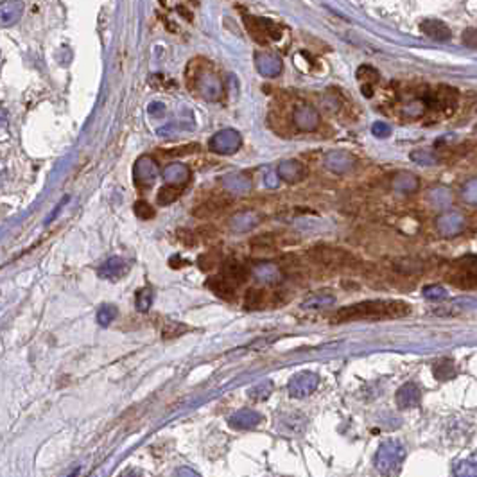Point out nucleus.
Wrapping results in <instances>:
<instances>
[{
	"label": "nucleus",
	"mask_w": 477,
	"mask_h": 477,
	"mask_svg": "<svg viewBox=\"0 0 477 477\" xmlns=\"http://www.w3.org/2000/svg\"><path fill=\"white\" fill-rule=\"evenodd\" d=\"M411 312L409 303L401 300H366V302L354 303L343 307L334 314V323H350V321H379L404 318Z\"/></svg>",
	"instance_id": "obj_1"
},
{
	"label": "nucleus",
	"mask_w": 477,
	"mask_h": 477,
	"mask_svg": "<svg viewBox=\"0 0 477 477\" xmlns=\"http://www.w3.org/2000/svg\"><path fill=\"white\" fill-rule=\"evenodd\" d=\"M447 280L460 289L477 287V255H463L448 266Z\"/></svg>",
	"instance_id": "obj_2"
},
{
	"label": "nucleus",
	"mask_w": 477,
	"mask_h": 477,
	"mask_svg": "<svg viewBox=\"0 0 477 477\" xmlns=\"http://www.w3.org/2000/svg\"><path fill=\"white\" fill-rule=\"evenodd\" d=\"M405 460V447L398 439H386L375 454V467L380 474H395Z\"/></svg>",
	"instance_id": "obj_3"
},
{
	"label": "nucleus",
	"mask_w": 477,
	"mask_h": 477,
	"mask_svg": "<svg viewBox=\"0 0 477 477\" xmlns=\"http://www.w3.org/2000/svg\"><path fill=\"white\" fill-rule=\"evenodd\" d=\"M194 85H196L197 94L204 101H219L223 97V94H225V86H223L221 77L209 65L207 67H200V70L194 76Z\"/></svg>",
	"instance_id": "obj_4"
},
{
	"label": "nucleus",
	"mask_w": 477,
	"mask_h": 477,
	"mask_svg": "<svg viewBox=\"0 0 477 477\" xmlns=\"http://www.w3.org/2000/svg\"><path fill=\"white\" fill-rule=\"evenodd\" d=\"M210 151L218 154H234L241 149L243 145V135L237 129L226 128L218 131L209 142Z\"/></svg>",
	"instance_id": "obj_5"
},
{
	"label": "nucleus",
	"mask_w": 477,
	"mask_h": 477,
	"mask_svg": "<svg viewBox=\"0 0 477 477\" xmlns=\"http://www.w3.org/2000/svg\"><path fill=\"white\" fill-rule=\"evenodd\" d=\"M318 384H320V377L314 371H300V373L291 377L289 384H287V391L293 398H307L316 391Z\"/></svg>",
	"instance_id": "obj_6"
},
{
	"label": "nucleus",
	"mask_w": 477,
	"mask_h": 477,
	"mask_svg": "<svg viewBox=\"0 0 477 477\" xmlns=\"http://www.w3.org/2000/svg\"><path fill=\"white\" fill-rule=\"evenodd\" d=\"M246 26L248 31L252 33V36L255 40H260V42H268V40H277L282 38V27H278L277 24H273L271 20H266V18H259V17H246Z\"/></svg>",
	"instance_id": "obj_7"
},
{
	"label": "nucleus",
	"mask_w": 477,
	"mask_h": 477,
	"mask_svg": "<svg viewBox=\"0 0 477 477\" xmlns=\"http://www.w3.org/2000/svg\"><path fill=\"white\" fill-rule=\"evenodd\" d=\"M320 113H318V110H316L314 106H311V104L303 102V104H298V106L294 108L293 124L296 126V129H300V131H316V129L320 128Z\"/></svg>",
	"instance_id": "obj_8"
},
{
	"label": "nucleus",
	"mask_w": 477,
	"mask_h": 477,
	"mask_svg": "<svg viewBox=\"0 0 477 477\" xmlns=\"http://www.w3.org/2000/svg\"><path fill=\"white\" fill-rule=\"evenodd\" d=\"M133 178L138 187H151L158 178V163L153 156H140L133 167Z\"/></svg>",
	"instance_id": "obj_9"
},
{
	"label": "nucleus",
	"mask_w": 477,
	"mask_h": 477,
	"mask_svg": "<svg viewBox=\"0 0 477 477\" xmlns=\"http://www.w3.org/2000/svg\"><path fill=\"white\" fill-rule=\"evenodd\" d=\"M309 257L323 266H345L346 260L352 259L350 253L343 252V250H339V248H330V246L311 248Z\"/></svg>",
	"instance_id": "obj_10"
},
{
	"label": "nucleus",
	"mask_w": 477,
	"mask_h": 477,
	"mask_svg": "<svg viewBox=\"0 0 477 477\" xmlns=\"http://www.w3.org/2000/svg\"><path fill=\"white\" fill-rule=\"evenodd\" d=\"M255 67L259 70L260 76L264 77H278L284 70V63L282 58L273 52H259L255 54Z\"/></svg>",
	"instance_id": "obj_11"
},
{
	"label": "nucleus",
	"mask_w": 477,
	"mask_h": 477,
	"mask_svg": "<svg viewBox=\"0 0 477 477\" xmlns=\"http://www.w3.org/2000/svg\"><path fill=\"white\" fill-rule=\"evenodd\" d=\"M354 165L355 158L350 153H346V151H330L325 156V167L334 175H346V172L354 169Z\"/></svg>",
	"instance_id": "obj_12"
},
{
	"label": "nucleus",
	"mask_w": 477,
	"mask_h": 477,
	"mask_svg": "<svg viewBox=\"0 0 477 477\" xmlns=\"http://www.w3.org/2000/svg\"><path fill=\"white\" fill-rule=\"evenodd\" d=\"M262 422V414L253 409H239L237 413L228 418V426L235 430H250L255 429Z\"/></svg>",
	"instance_id": "obj_13"
},
{
	"label": "nucleus",
	"mask_w": 477,
	"mask_h": 477,
	"mask_svg": "<svg viewBox=\"0 0 477 477\" xmlns=\"http://www.w3.org/2000/svg\"><path fill=\"white\" fill-rule=\"evenodd\" d=\"M277 175L286 184H298L307 176V167L300 160H284L278 165Z\"/></svg>",
	"instance_id": "obj_14"
},
{
	"label": "nucleus",
	"mask_w": 477,
	"mask_h": 477,
	"mask_svg": "<svg viewBox=\"0 0 477 477\" xmlns=\"http://www.w3.org/2000/svg\"><path fill=\"white\" fill-rule=\"evenodd\" d=\"M128 260H124L122 257H111L99 268L97 273L99 277L104 278V280H120V278L128 275Z\"/></svg>",
	"instance_id": "obj_15"
},
{
	"label": "nucleus",
	"mask_w": 477,
	"mask_h": 477,
	"mask_svg": "<svg viewBox=\"0 0 477 477\" xmlns=\"http://www.w3.org/2000/svg\"><path fill=\"white\" fill-rule=\"evenodd\" d=\"M260 223V216L255 210H243V212L234 213L230 218V230L235 234H246V232L253 230L257 225Z\"/></svg>",
	"instance_id": "obj_16"
},
{
	"label": "nucleus",
	"mask_w": 477,
	"mask_h": 477,
	"mask_svg": "<svg viewBox=\"0 0 477 477\" xmlns=\"http://www.w3.org/2000/svg\"><path fill=\"white\" fill-rule=\"evenodd\" d=\"M24 2L22 0H4L0 6V24L4 27L15 26L24 15Z\"/></svg>",
	"instance_id": "obj_17"
},
{
	"label": "nucleus",
	"mask_w": 477,
	"mask_h": 477,
	"mask_svg": "<svg viewBox=\"0 0 477 477\" xmlns=\"http://www.w3.org/2000/svg\"><path fill=\"white\" fill-rule=\"evenodd\" d=\"M420 401H422V391H420V388L413 382L404 384V386L396 391V404L402 409L417 407V405L420 404Z\"/></svg>",
	"instance_id": "obj_18"
},
{
	"label": "nucleus",
	"mask_w": 477,
	"mask_h": 477,
	"mask_svg": "<svg viewBox=\"0 0 477 477\" xmlns=\"http://www.w3.org/2000/svg\"><path fill=\"white\" fill-rule=\"evenodd\" d=\"M436 228H438L439 234L445 235V237L458 235L461 232V228H463V218H461V213L458 212L443 213L442 218L438 219V223H436Z\"/></svg>",
	"instance_id": "obj_19"
},
{
	"label": "nucleus",
	"mask_w": 477,
	"mask_h": 477,
	"mask_svg": "<svg viewBox=\"0 0 477 477\" xmlns=\"http://www.w3.org/2000/svg\"><path fill=\"white\" fill-rule=\"evenodd\" d=\"M223 185L232 194H248L253 188L252 178L243 172H235V175H228L223 178Z\"/></svg>",
	"instance_id": "obj_20"
},
{
	"label": "nucleus",
	"mask_w": 477,
	"mask_h": 477,
	"mask_svg": "<svg viewBox=\"0 0 477 477\" xmlns=\"http://www.w3.org/2000/svg\"><path fill=\"white\" fill-rule=\"evenodd\" d=\"M253 275H255L257 280L262 282V284H269V286H275L282 280L280 269L273 262H259V264H255Z\"/></svg>",
	"instance_id": "obj_21"
},
{
	"label": "nucleus",
	"mask_w": 477,
	"mask_h": 477,
	"mask_svg": "<svg viewBox=\"0 0 477 477\" xmlns=\"http://www.w3.org/2000/svg\"><path fill=\"white\" fill-rule=\"evenodd\" d=\"M163 179L172 185H184L191 178V170L185 163H169L162 172Z\"/></svg>",
	"instance_id": "obj_22"
},
{
	"label": "nucleus",
	"mask_w": 477,
	"mask_h": 477,
	"mask_svg": "<svg viewBox=\"0 0 477 477\" xmlns=\"http://www.w3.org/2000/svg\"><path fill=\"white\" fill-rule=\"evenodd\" d=\"M334 302H336V296H334V294L327 293V291H321V293L307 296V298L300 303V307L305 309V311H318V309H325V307L334 305Z\"/></svg>",
	"instance_id": "obj_23"
},
{
	"label": "nucleus",
	"mask_w": 477,
	"mask_h": 477,
	"mask_svg": "<svg viewBox=\"0 0 477 477\" xmlns=\"http://www.w3.org/2000/svg\"><path fill=\"white\" fill-rule=\"evenodd\" d=\"M207 287L212 291L216 296H219L221 300H234L235 298V289L232 282L226 280L225 277H213L207 280Z\"/></svg>",
	"instance_id": "obj_24"
},
{
	"label": "nucleus",
	"mask_w": 477,
	"mask_h": 477,
	"mask_svg": "<svg viewBox=\"0 0 477 477\" xmlns=\"http://www.w3.org/2000/svg\"><path fill=\"white\" fill-rule=\"evenodd\" d=\"M223 277L232 284H244L250 278V269L241 262H226L223 266Z\"/></svg>",
	"instance_id": "obj_25"
},
{
	"label": "nucleus",
	"mask_w": 477,
	"mask_h": 477,
	"mask_svg": "<svg viewBox=\"0 0 477 477\" xmlns=\"http://www.w3.org/2000/svg\"><path fill=\"white\" fill-rule=\"evenodd\" d=\"M422 31L429 38L436 40V42H447V40H451V29L439 20H423Z\"/></svg>",
	"instance_id": "obj_26"
},
{
	"label": "nucleus",
	"mask_w": 477,
	"mask_h": 477,
	"mask_svg": "<svg viewBox=\"0 0 477 477\" xmlns=\"http://www.w3.org/2000/svg\"><path fill=\"white\" fill-rule=\"evenodd\" d=\"M391 187L393 191L402 192V194H411L418 188V178L411 172H401V175H396L393 178Z\"/></svg>",
	"instance_id": "obj_27"
},
{
	"label": "nucleus",
	"mask_w": 477,
	"mask_h": 477,
	"mask_svg": "<svg viewBox=\"0 0 477 477\" xmlns=\"http://www.w3.org/2000/svg\"><path fill=\"white\" fill-rule=\"evenodd\" d=\"M266 303H268V293L264 289H248L244 294V307L248 311L264 309Z\"/></svg>",
	"instance_id": "obj_28"
},
{
	"label": "nucleus",
	"mask_w": 477,
	"mask_h": 477,
	"mask_svg": "<svg viewBox=\"0 0 477 477\" xmlns=\"http://www.w3.org/2000/svg\"><path fill=\"white\" fill-rule=\"evenodd\" d=\"M432 373H435V377L438 380H451L458 373L456 364L451 359H439L438 362L432 364Z\"/></svg>",
	"instance_id": "obj_29"
},
{
	"label": "nucleus",
	"mask_w": 477,
	"mask_h": 477,
	"mask_svg": "<svg viewBox=\"0 0 477 477\" xmlns=\"http://www.w3.org/2000/svg\"><path fill=\"white\" fill-rule=\"evenodd\" d=\"M179 196H181V187H179V185L167 184L158 191L156 204H160V207H167V204L175 203Z\"/></svg>",
	"instance_id": "obj_30"
},
{
	"label": "nucleus",
	"mask_w": 477,
	"mask_h": 477,
	"mask_svg": "<svg viewBox=\"0 0 477 477\" xmlns=\"http://www.w3.org/2000/svg\"><path fill=\"white\" fill-rule=\"evenodd\" d=\"M452 474L460 477H477V458H467L454 464Z\"/></svg>",
	"instance_id": "obj_31"
},
{
	"label": "nucleus",
	"mask_w": 477,
	"mask_h": 477,
	"mask_svg": "<svg viewBox=\"0 0 477 477\" xmlns=\"http://www.w3.org/2000/svg\"><path fill=\"white\" fill-rule=\"evenodd\" d=\"M271 393H273L271 380H262V382H259L257 386H253V388L248 389V395H250V398H252V401H257V402L268 401L269 396H271Z\"/></svg>",
	"instance_id": "obj_32"
},
{
	"label": "nucleus",
	"mask_w": 477,
	"mask_h": 477,
	"mask_svg": "<svg viewBox=\"0 0 477 477\" xmlns=\"http://www.w3.org/2000/svg\"><path fill=\"white\" fill-rule=\"evenodd\" d=\"M153 298H154V294L149 287H142V289L136 291V296H135L136 311H140V312L149 311L151 305H153Z\"/></svg>",
	"instance_id": "obj_33"
},
{
	"label": "nucleus",
	"mask_w": 477,
	"mask_h": 477,
	"mask_svg": "<svg viewBox=\"0 0 477 477\" xmlns=\"http://www.w3.org/2000/svg\"><path fill=\"white\" fill-rule=\"evenodd\" d=\"M117 314H119V311H117L115 305H102L97 312V323L101 327H108L111 321L115 320Z\"/></svg>",
	"instance_id": "obj_34"
},
{
	"label": "nucleus",
	"mask_w": 477,
	"mask_h": 477,
	"mask_svg": "<svg viewBox=\"0 0 477 477\" xmlns=\"http://www.w3.org/2000/svg\"><path fill=\"white\" fill-rule=\"evenodd\" d=\"M423 296H426L427 300H430V302H443V300L448 298V293L443 286L435 284V286L423 287Z\"/></svg>",
	"instance_id": "obj_35"
},
{
	"label": "nucleus",
	"mask_w": 477,
	"mask_h": 477,
	"mask_svg": "<svg viewBox=\"0 0 477 477\" xmlns=\"http://www.w3.org/2000/svg\"><path fill=\"white\" fill-rule=\"evenodd\" d=\"M461 197L470 204H477V178L469 179L461 188Z\"/></svg>",
	"instance_id": "obj_36"
},
{
	"label": "nucleus",
	"mask_w": 477,
	"mask_h": 477,
	"mask_svg": "<svg viewBox=\"0 0 477 477\" xmlns=\"http://www.w3.org/2000/svg\"><path fill=\"white\" fill-rule=\"evenodd\" d=\"M135 213L136 218H140L142 221H149V219H153L154 216H156V210H154V207H151L147 201H136Z\"/></svg>",
	"instance_id": "obj_37"
},
{
	"label": "nucleus",
	"mask_w": 477,
	"mask_h": 477,
	"mask_svg": "<svg viewBox=\"0 0 477 477\" xmlns=\"http://www.w3.org/2000/svg\"><path fill=\"white\" fill-rule=\"evenodd\" d=\"M357 79L364 83V85H371V83L379 81V74H377L375 68L368 67V65H362L357 70Z\"/></svg>",
	"instance_id": "obj_38"
},
{
	"label": "nucleus",
	"mask_w": 477,
	"mask_h": 477,
	"mask_svg": "<svg viewBox=\"0 0 477 477\" xmlns=\"http://www.w3.org/2000/svg\"><path fill=\"white\" fill-rule=\"evenodd\" d=\"M429 197L436 207H448L451 204V194H448L447 188H435V191H430Z\"/></svg>",
	"instance_id": "obj_39"
},
{
	"label": "nucleus",
	"mask_w": 477,
	"mask_h": 477,
	"mask_svg": "<svg viewBox=\"0 0 477 477\" xmlns=\"http://www.w3.org/2000/svg\"><path fill=\"white\" fill-rule=\"evenodd\" d=\"M184 332H187V327H185V325H181V323H178V321H169V323H167L162 330L163 339L178 337V336H181Z\"/></svg>",
	"instance_id": "obj_40"
},
{
	"label": "nucleus",
	"mask_w": 477,
	"mask_h": 477,
	"mask_svg": "<svg viewBox=\"0 0 477 477\" xmlns=\"http://www.w3.org/2000/svg\"><path fill=\"white\" fill-rule=\"evenodd\" d=\"M411 160L418 162L420 165H432V163H436V156L427 149H420L411 153Z\"/></svg>",
	"instance_id": "obj_41"
},
{
	"label": "nucleus",
	"mask_w": 477,
	"mask_h": 477,
	"mask_svg": "<svg viewBox=\"0 0 477 477\" xmlns=\"http://www.w3.org/2000/svg\"><path fill=\"white\" fill-rule=\"evenodd\" d=\"M371 133H373L377 138H386V136L391 135V128H389L388 124L386 122H375L373 126H371Z\"/></svg>",
	"instance_id": "obj_42"
},
{
	"label": "nucleus",
	"mask_w": 477,
	"mask_h": 477,
	"mask_svg": "<svg viewBox=\"0 0 477 477\" xmlns=\"http://www.w3.org/2000/svg\"><path fill=\"white\" fill-rule=\"evenodd\" d=\"M147 111H149V115L156 117V119H162V117L165 115V104L160 101H154L147 106Z\"/></svg>",
	"instance_id": "obj_43"
},
{
	"label": "nucleus",
	"mask_w": 477,
	"mask_h": 477,
	"mask_svg": "<svg viewBox=\"0 0 477 477\" xmlns=\"http://www.w3.org/2000/svg\"><path fill=\"white\" fill-rule=\"evenodd\" d=\"M463 43L467 47L477 49V29H467L463 33Z\"/></svg>",
	"instance_id": "obj_44"
},
{
	"label": "nucleus",
	"mask_w": 477,
	"mask_h": 477,
	"mask_svg": "<svg viewBox=\"0 0 477 477\" xmlns=\"http://www.w3.org/2000/svg\"><path fill=\"white\" fill-rule=\"evenodd\" d=\"M187 2H191L192 6H197V4H200V0H187Z\"/></svg>",
	"instance_id": "obj_45"
},
{
	"label": "nucleus",
	"mask_w": 477,
	"mask_h": 477,
	"mask_svg": "<svg viewBox=\"0 0 477 477\" xmlns=\"http://www.w3.org/2000/svg\"><path fill=\"white\" fill-rule=\"evenodd\" d=\"M178 474H194V472H191V470H179Z\"/></svg>",
	"instance_id": "obj_46"
}]
</instances>
